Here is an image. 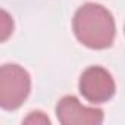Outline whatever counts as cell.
<instances>
[{
    "label": "cell",
    "mask_w": 125,
    "mask_h": 125,
    "mask_svg": "<svg viewBox=\"0 0 125 125\" xmlns=\"http://www.w3.org/2000/svg\"><path fill=\"white\" fill-rule=\"evenodd\" d=\"M31 91L30 74L16 63L0 68V106L5 110L18 109Z\"/></svg>",
    "instance_id": "cell-2"
},
{
    "label": "cell",
    "mask_w": 125,
    "mask_h": 125,
    "mask_svg": "<svg viewBox=\"0 0 125 125\" xmlns=\"http://www.w3.org/2000/svg\"><path fill=\"white\" fill-rule=\"evenodd\" d=\"M80 91L90 103H104L115 94V81L110 72L104 68L90 66L81 74Z\"/></svg>",
    "instance_id": "cell-3"
},
{
    "label": "cell",
    "mask_w": 125,
    "mask_h": 125,
    "mask_svg": "<svg viewBox=\"0 0 125 125\" xmlns=\"http://www.w3.org/2000/svg\"><path fill=\"white\" fill-rule=\"evenodd\" d=\"M24 122L25 124H32V122H35V124H40V122L41 124H50V119L47 116H44L43 112H31L30 116L24 119Z\"/></svg>",
    "instance_id": "cell-6"
},
{
    "label": "cell",
    "mask_w": 125,
    "mask_h": 125,
    "mask_svg": "<svg viewBox=\"0 0 125 125\" xmlns=\"http://www.w3.org/2000/svg\"><path fill=\"white\" fill-rule=\"evenodd\" d=\"M72 28L80 43L96 50L110 47L115 38L112 13L97 3L83 5L74 15Z\"/></svg>",
    "instance_id": "cell-1"
},
{
    "label": "cell",
    "mask_w": 125,
    "mask_h": 125,
    "mask_svg": "<svg viewBox=\"0 0 125 125\" xmlns=\"http://www.w3.org/2000/svg\"><path fill=\"white\" fill-rule=\"evenodd\" d=\"M13 31V21L8 15L6 10H2V41H6V38Z\"/></svg>",
    "instance_id": "cell-5"
},
{
    "label": "cell",
    "mask_w": 125,
    "mask_h": 125,
    "mask_svg": "<svg viewBox=\"0 0 125 125\" xmlns=\"http://www.w3.org/2000/svg\"><path fill=\"white\" fill-rule=\"evenodd\" d=\"M56 116L63 125H99L103 122V110L87 107L75 96H65L57 102Z\"/></svg>",
    "instance_id": "cell-4"
}]
</instances>
